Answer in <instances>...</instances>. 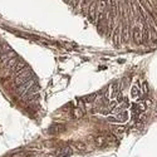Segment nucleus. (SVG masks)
Returning <instances> with one entry per match:
<instances>
[{
	"instance_id": "1",
	"label": "nucleus",
	"mask_w": 157,
	"mask_h": 157,
	"mask_svg": "<svg viewBox=\"0 0 157 157\" xmlns=\"http://www.w3.org/2000/svg\"><path fill=\"white\" fill-rule=\"evenodd\" d=\"M33 75V72H31V69L29 67H27V68H24L22 72L18 73L15 77V81H14V84L16 86H20V84H23V83H25L28 79L30 78V77Z\"/></svg>"
},
{
	"instance_id": "2",
	"label": "nucleus",
	"mask_w": 157,
	"mask_h": 157,
	"mask_svg": "<svg viewBox=\"0 0 157 157\" xmlns=\"http://www.w3.org/2000/svg\"><path fill=\"white\" fill-rule=\"evenodd\" d=\"M34 84H35V79L31 78V77H30V78L28 79V81H27L25 83H23V84H20V86H16V87H15V92H16V94H18V96L22 97L23 94H24V93H27V92H28V89H30Z\"/></svg>"
},
{
	"instance_id": "3",
	"label": "nucleus",
	"mask_w": 157,
	"mask_h": 157,
	"mask_svg": "<svg viewBox=\"0 0 157 157\" xmlns=\"http://www.w3.org/2000/svg\"><path fill=\"white\" fill-rule=\"evenodd\" d=\"M132 37H133V40L136 43H141V41L143 40V35H142V24H138L137 27L133 28Z\"/></svg>"
},
{
	"instance_id": "4",
	"label": "nucleus",
	"mask_w": 157,
	"mask_h": 157,
	"mask_svg": "<svg viewBox=\"0 0 157 157\" xmlns=\"http://www.w3.org/2000/svg\"><path fill=\"white\" fill-rule=\"evenodd\" d=\"M65 130L64 124H60V123H54L49 127V132L52 135H55V133H59V132H63Z\"/></svg>"
},
{
	"instance_id": "5",
	"label": "nucleus",
	"mask_w": 157,
	"mask_h": 157,
	"mask_svg": "<svg viewBox=\"0 0 157 157\" xmlns=\"http://www.w3.org/2000/svg\"><path fill=\"white\" fill-rule=\"evenodd\" d=\"M71 155H72L71 147H64V148H60V150H57V151H55V156H58V157H67Z\"/></svg>"
},
{
	"instance_id": "6",
	"label": "nucleus",
	"mask_w": 157,
	"mask_h": 157,
	"mask_svg": "<svg viewBox=\"0 0 157 157\" xmlns=\"http://www.w3.org/2000/svg\"><path fill=\"white\" fill-rule=\"evenodd\" d=\"M27 67H28V64H27L25 62H23V60H18V63L15 64V67L13 68V69H14V72H15V75L18 74V73H20L24 68H27Z\"/></svg>"
},
{
	"instance_id": "7",
	"label": "nucleus",
	"mask_w": 157,
	"mask_h": 157,
	"mask_svg": "<svg viewBox=\"0 0 157 157\" xmlns=\"http://www.w3.org/2000/svg\"><path fill=\"white\" fill-rule=\"evenodd\" d=\"M118 93V84L117 83H113V84H111L109 87V97L111 98H113V97H116Z\"/></svg>"
},
{
	"instance_id": "8",
	"label": "nucleus",
	"mask_w": 157,
	"mask_h": 157,
	"mask_svg": "<svg viewBox=\"0 0 157 157\" xmlns=\"http://www.w3.org/2000/svg\"><path fill=\"white\" fill-rule=\"evenodd\" d=\"M83 114H84V109H83V108H75V109L73 111V117L77 118V120L83 117Z\"/></svg>"
},
{
	"instance_id": "9",
	"label": "nucleus",
	"mask_w": 157,
	"mask_h": 157,
	"mask_svg": "<svg viewBox=\"0 0 157 157\" xmlns=\"http://www.w3.org/2000/svg\"><path fill=\"white\" fill-rule=\"evenodd\" d=\"M127 118H128V113L126 112V111H122V113H120L117 116V121L118 122H124V121H127Z\"/></svg>"
},
{
	"instance_id": "10",
	"label": "nucleus",
	"mask_w": 157,
	"mask_h": 157,
	"mask_svg": "<svg viewBox=\"0 0 157 157\" xmlns=\"http://www.w3.org/2000/svg\"><path fill=\"white\" fill-rule=\"evenodd\" d=\"M139 96H141V93L138 92L137 87H133V88H132V90H131V97H132L133 99H137Z\"/></svg>"
},
{
	"instance_id": "11",
	"label": "nucleus",
	"mask_w": 157,
	"mask_h": 157,
	"mask_svg": "<svg viewBox=\"0 0 157 157\" xmlns=\"http://www.w3.org/2000/svg\"><path fill=\"white\" fill-rule=\"evenodd\" d=\"M96 97H97V94L93 93V94H90V96L84 97V98H83V101H84L86 103H90V102H94V101H96Z\"/></svg>"
},
{
	"instance_id": "12",
	"label": "nucleus",
	"mask_w": 157,
	"mask_h": 157,
	"mask_svg": "<svg viewBox=\"0 0 157 157\" xmlns=\"http://www.w3.org/2000/svg\"><path fill=\"white\" fill-rule=\"evenodd\" d=\"M106 143V137L104 136H99V137L96 138V145L97 146H103Z\"/></svg>"
},
{
	"instance_id": "13",
	"label": "nucleus",
	"mask_w": 157,
	"mask_h": 157,
	"mask_svg": "<svg viewBox=\"0 0 157 157\" xmlns=\"http://www.w3.org/2000/svg\"><path fill=\"white\" fill-rule=\"evenodd\" d=\"M107 6H108L107 0H101V1H99V9L98 10H99V12H103V10L106 9Z\"/></svg>"
},
{
	"instance_id": "14",
	"label": "nucleus",
	"mask_w": 157,
	"mask_h": 157,
	"mask_svg": "<svg viewBox=\"0 0 157 157\" xmlns=\"http://www.w3.org/2000/svg\"><path fill=\"white\" fill-rule=\"evenodd\" d=\"M75 146H77V148L81 150V151H86L87 150V146H86V143H83V142H77Z\"/></svg>"
},
{
	"instance_id": "15",
	"label": "nucleus",
	"mask_w": 157,
	"mask_h": 157,
	"mask_svg": "<svg viewBox=\"0 0 157 157\" xmlns=\"http://www.w3.org/2000/svg\"><path fill=\"white\" fill-rule=\"evenodd\" d=\"M142 87H143V90H142V92H143V94H147V93H148V84H147V82H143V83H142Z\"/></svg>"
},
{
	"instance_id": "16",
	"label": "nucleus",
	"mask_w": 157,
	"mask_h": 157,
	"mask_svg": "<svg viewBox=\"0 0 157 157\" xmlns=\"http://www.w3.org/2000/svg\"><path fill=\"white\" fill-rule=\"evenodd\" d=\"M106 139H108L109 142H114V141H116V138H114L113 136H108V138H106Z\"/></svg>"
},
{
	"instance_id": "17",
	"label": "nucleus",
	"mask_w": 157,
	"mask_h": 157,
	"mask_svg": "<svg viewBox=\"0 0 157 157\" xmlns=\"http://www.w3.org/2000/svg\"><path fill=\"white\" fill-rule=\"evenodd\" d=\"M146 120V114L143 113V114H141V116H139V118H138V121H142V122H143Z\"/></svg>"
}]
</instances>
